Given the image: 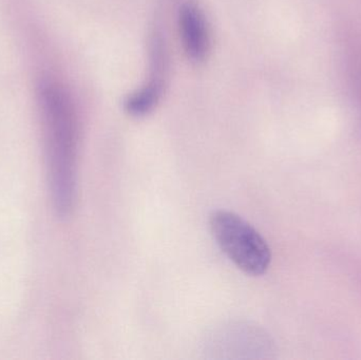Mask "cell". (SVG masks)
Here are the masks:
<instances>
[{"mask_svg":"<svg viewBox=\"0 0 361 360\" xmlns=\"http://www.w3.org/2000/svg\"><path fill=\"white\" fill-rule=\"evenodd\" d=\"M180 39L187 57L193 63L207 58L210 34L203 11L192 2L183 4L178 15Z\"/></svg>","mask_w":361,"mask_h":360,"instance_id":"5","label":"cell"},{"mask_svg":"<svg viewBox=\"0 0 361 360\" xmlns=\"http://www.w3.org/2000/svg\"><path fill=\"white\" fill-rule=\"evenodd\" d=\"M38 97L51 201L56 215L68 218L75 206L78 194V113L71 95L57 82H42Z\"/></svg>","mask_w":361,"mask_h":360,"instance_id":"1","label":"cell"},{"mask_svg":"<svg viewBox=\"0 0 361 360\" xmlns=\"http://www.w3.org/2000/svg\"><path fill=\"white\" fill-rule=\"evenodd\" d=\"M209 226L221 251L239 270L250 276L267 273L271 262V247L243 218L219 209L210 215Z\"/></svg>","mask_w":361,"mask_h":360,"instance_id":"2","label":"cell"},{"mask_svg":"<svg viewBox=\"0 0 361 360\" xmlns=\"http://www.w3.org/2000/svg\"><path fill=\"white\" fill-rule=\"evenodd\" d=\"M149 80L139 90L129 94L125 101V110L133 118L149 114L160 101L164 90L169 68V55L162 35L156 32L152 42Z\"/></svg>","mask_w":361,"mask_h":360,"instance_id":"4","label":"cell"},{"mask_svg":"<svg viewBox=\"0 0 361 360\" xmlns=\"http://www.w3.org/2000/svg\"><path fill=\"white\" fill-rule=\"evenodd\" d=\"M210 353L219 359H267L273 351L269 336L250 325H229L212 334Z\"/></svg>","mask_w":361,"mask_h":360,"instance_id":"3","label":"cell"}]
</instances>
